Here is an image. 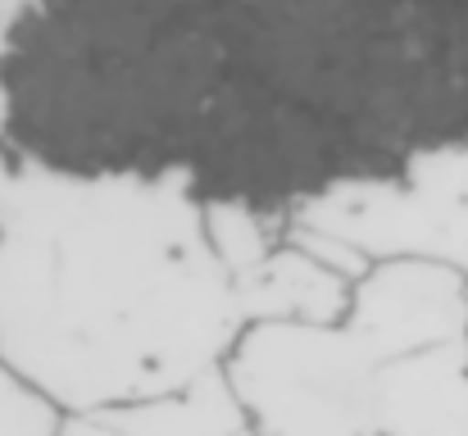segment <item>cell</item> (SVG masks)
I'll return each instance as SVG.
<instances>
[{
	"label": "cell",
	"instance_id": "277c9868",
	"mask_svg": "<svg viewBox=\"0 0 468 436\" xmlns=\"http://www.w3.org/2000/svg\"><path fill=\"white\" fill-rule=\"evenodd\" d=\"M287 223L346 241L368 264L428 260L468 278V142L414 159L400 177L318 191L287 209Z\"/></svg>",
	"mask_w": 468,
	"mask_h": 436
},
{
	"label": "cell",
	"instance_id": "6da1fadb",
	"mask_svg": "<svg viewBox=\"0 0 468 436\" xmlns=\"http://www.w3.org/2000/svg\"><path fill=\"white\" fill-rule=\"evenodd\" d=\"M5 150L287 214L468 142V0H27Z\"/></svg>",
	"mask_w": 468,
	"mask_h": 436
},
{
	"label": "cell",
	"instance_id": "ba28073f",
	"mask_svg": "<svg viewBox=\"0 0 468 436\" xmlns=\"http://www.w3.org/2000/svg\"><path fill=\"white\" fill-rule=\"evenodd\" d=\"M200 205H205L209 246L232 278L255 269L287 237V214H278V209H255L241 200H200Z\"/></svg>",
	"mask_w": 468,
	"mask_h": 436
},
{
	"label": "cell",
	"instance_id": "52a82bcc",
	"mask_svg": "<svg viewBox=\"0 0 468 436\" xmlns=\"http://www.w3.org/2000/svg\"><path fill=\"white\" fill-rule=\"evenodd\" d=\"M96 419H105L123 436H237L241 428H250L223 364L191 378L186 387L101 409Z\"/></svg>",
	"mask_w": 468,
	"mask_h": 436
},
{
	"label": "cell",
	"instance_id": "8992f818",
	"mask_svg": "<svg viewBox=\"0 0 468 436\" xmlns=\"http://www.w3.org/2000/svg\"><path fill=\"white\" fill-rule=\"evenodd\" d=\"M241 323H264V318H287V323H336L346 318L355 282L296 241H278L255 269L232 278Z\"/></svg>",
	"mask_w": 468,
	"mask_h": 436
},
{
	"label": "cell",
	"instance_id": "7a4b0ae2",
	"mask_svg": "<svg viewBox=\"0 0 468 436\" xmlns=\"http://www.w3.org/2000/svg\"><path fill=\"white\" fill-rule=\"evenodd\" d=\"M205 205L133 173L0 159V359L59 414L186 387L241 336Z\"/></svg>",
	"mask_w": 468,
	"mask_h": 436
},
{
	"label": "cell",
	"instance_id": "9c48e42d",
	"mask_svg": "<svg viewBox=\"0 0 468 436\" xmlns=\"http://www.w3.org/2000/svg\"><path fill=\"white\" fill-rule=\"evenodd\" d=\"M64 414L0 359V436H55Z\"/></svg>",
	"mask_w": 468,
	"mask_h": 436
},
{
	"label": "cell",
	"instance_id": "3957f363",
	"mask_svg": "<svg viewBox=\"0 0 468 436\" xmlns=\"http://www.w3.org/2000/svg\"><path fill=\"white\" fill-rule=\"evenodd\" d=\"M468 278L428 260H382L355 278L336 323H246L223 373L260 436H368V396L387 359L464 336Z\"/></svg>",
	"mask_w": 468,
	"mask_h": 436
},
{
	"label": "cell",
	"instance_id": "5b68a950",
	"mask_svg": "<svg viewBox=\"0 0 468 436\" xmlns=\"http://www.w3.org/2000/svg\"><path fill=\"white\" fill-rule=\"evenodd\" d=\"M368 436H468V346L446 336L378 368Z\"/></svg>",
	"mask_w": 468,
	"mask_h": 436
},
{
	"label": "cell",
	"instance_id": "8fae6325",
	"mask_svg": "<svg viewBox=\"0 0 468 436\" xmlns=\"http://www.w3.org/2000/svg\"><path fill=\"white\" fill-rule=\"evenodd\" d=\"M5 41H9V27L0 18V64H5ZM5 123H9V96H5V73H0V159H5Z\"/></svg>",
	"mask_w": 468,
	"mask_h": 436
},
{
	"label": "cell",
	"instance_id": "4fadbf2b",
	"mask_svg": "<svg viewBox=\"0 0 468 436\" xmlns=\"http://www.w3.org/2000/svg\"><path fill=\"white\" fill-rule=\"evenodd\" d=\"M464 346H468V323H464Z\"/></svg>",
	"mask_w": 468,
	"mask_h": 436
},
{
	"label": "cell",
	"instance_id": "30bf717a",
	"mask_svg": "<svg viewBox=\"0 0 468 436\" xmlns=\"http://www.w3.org/2000/svg\"><path fill=\"white\" fill-rule=\"evenodd\" d=\"M55 436H123L114 432L105 419H96V414H64V423H59V432ZM237 436H260L255 428H241Z\"/></svg>",
	"mask_w": 468,
	"mask_h": 436
},
{
	"label": "cell",
	"instance_id": "7c38bea8",
	"mask_svg": "<svg viewBox=\"0 0 468 436\" xmlns=\"http://www.w3.org/2000/svg\"><path fill=\"white\" fill-rule=\"evenodd\" d=\"M23 9H27V0H0V18H5V27H9Z\"/></svg>",
	"mask_w": 468,
	"mask_h": 436
}]
</instances>
